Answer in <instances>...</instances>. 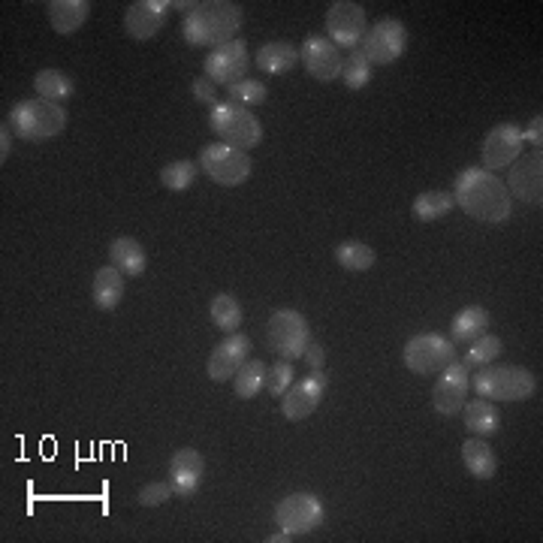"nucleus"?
<instances>
[{
    "instance_id": "nucleus-1",
    "label": "nucleus",
    "mask_w": 543,
    "mask_h": 543,
    "mask_svg": "<svg viewBox=\"0 0 543 543\" xmlns=\"http://www.w3.org/2000/svg\"><path fill=\"white\" fill-rule=\"evenodd\" d=\"M450 194H453L456 206L480 224L498 227L513 215V197H510L507 185L498 175L486 172L483 166L462 169L456 175V185Z\"/></svg>"
},
{
    "instance_id": "nucleus-24",
    "label": "nucleus",
    "mask_w": 543,
    "mask_h": 543,
    "mask_svg": "<svg viewBox=\"0 0 543 543\" xmlns=\"http://www.w3.org/2000/svg\"><path fill=\"white\" fill-rule=\"evenodd\" d=\"M49 13V22L58 34H76L88 16H91V0H52V4L46 7Z\"/></svg>"
},
{
    "instance_id": "nucleus-20",
    "label": "nucleus",
    "mask_w": 543,
    "mask_h": 543,
    "mask_svg": "<svg viewBox=\"0 0 543 543\" xmlns=\"http://www.w3.org/2000/svg\"><path fill=\"white\" fill-rule=\"evenodd\" d=\"M507 191H510V197H516L522 203H531V206L543 203V157H540V151H531L528 157H522L513 166Z\"/></svg>"
},
{
    "instance_id": "nucleus-26",
    "label": "nucleus",
    "mask_w": 543,
    "mask_h": 543,
    "mask_svg": "<svg viewBox=\"0 0 543 543\" xmlns=\"http://www.w3.org/2000/svg\"><path fill=\"white\" fill-rule=\"evenodd\" d=\"M91 296H94V305L100 311H115L124 299V275L115 266H100L94 272Z\"/></svg>"
},
{
    "instance_id": "nucleus-12",
    "label": "nucleus",
    "mask_w": 543,
    "mask_h": 543,
    "mask_svg": "<svg viewBox=\"0 0 543 543\" xmlns=\"http://www.w3.org/2000/svg\"><path fill=\"white\" fill-rule=\"evenodd\" d=\"M326 387H329V381H326L323 369H320V372H308L305 378L293 381V384L287 387V393L281 396V414H284L290 423L308 420V417L320 408V402H323V396H326Z\"/></svg>"
},
{
    "instance_id": "nucleus-21",
    "label": "nucleus",
    "mask_w": 543,
    "mask_h": 543,
    "mask_svg": "<svg viewBox=\"0 0 543 543\" xmlns=\"http://www.w3.org/2000/svg\"><path fill=\"white\" fill-rule=\"evenodd\" d=\"M109 266H115L121 275L127 278H139L145 269H148V254L142 248L139 239L133 236H118L112 245H109Z\"/></svg>"
},
{
    "instance_id": "nucleus-29",
    "label": "nucleus",
    "mask_w": 543,
    "mask_h": 543,
    "mask_svg": "<svg viewBox=\"0 0 543 543\" xmlns=\"http://www.w3.org/2000/svg\"><path fill=\"white\" fill-rule=\"evenodd\" d=\"M335 263L347 272H369L375 263H378V254L375 248H369L366 242H356V239H347V242H338L335 245Z\"/></svg>"
},
{
    "instance_id": "nucleus-16",
    "label": "nucleus",
    "mask_w": 543,
    "mask_h": 543,
    "mask_svg": "<svg viewBox=\"0 0 543 543\" xmlns=\"http://www.w3.org/2000/svg\"><path fill=\"white\" fill-rule=\"evenodd\" d=\"M248 353H251V338L242 335V332H230L209 356L206 362V372L212 381L224 384V381H233L239 375V369L248 362Z\"/></svg>"
},
{
    "instance_id": "nucleus-13",
    "label": "nucleus",
    "mask_w": 543,
    "mask_h": 543,
    "mask_svg": "<svg viewBox=\"0 0 543 543\" xmlns=\"http://www.w3.org/2000/svg\"><path fill=\"white\" fill-rule=\"evenodd\" d=\"M299 61L308 70V76L320 82H335L344 70V55L332 40H326V34H308L299 46Z\"/></svg>"
},
{
    "instance_id": "nucleus-3",
    "label": "nucleus",
    "mask_w": 543,
    "mask_h": 543,
    "mask_svg": "<svg viewBox=\"0 0 543 543\" xmlns=\"http://www.w3.org/2000/svg\"><path fill=\"white\" fill-rule=\"evenodd\" d=\"M7 127L25 139V142H46L55 139L58 133H64L67 127V109L49 100H22L10 109L7 115Z\"/></svg>"
},
{
    "instance_id": "nucleus-19",
    "label": "nucleus",
    "mask_w": 543,
    "mask_h": 543,
    "mask_svg": "<svg viewBox=\"0 0 543 543\" xmlns=\"http://www.w3.org/2000/svg\"><path fill=\"white\" fill-rule=\"evenodd\" d=\"M203 474H206V459L200 450L194 447H181L172 453V462H169V486L175 495L188 498L200 489L203 483Z\"/></svg>"
},
{
    "instance_id": "nucleus-40",
    "label": "nucleus",
    "mask_w": 543,
    "mask_h": 543,
    "mask_svg": "<svg viewBox=\"0 0 543 543\" xmlns=\"http://www.w3.org/2000/svg\"><path fill=\"white\" fill-rule=\"evenodd\" d=\"M522 139H525L528 145H534V151H540V145H543V118H540V115H534L531 124L522 130Z\"/></svg>"
},
{
    "instance_id": "nucleus-10",
    "label": "nucleus",
    "mask_w": 543,
    "mask_h": 543,
    "mask_svg": "<svg viewBox=\"0 0 543 543\" xmlns=\"http://www.w3.org/2000/svg\"><path fill=\"white\" fill-rule=\"evenodd\" d=\"M408 49V28L399 19H381L375 22L366 37H362V55L372 67H387L393 61H399Z\"/></svg>"
},
{
    "instance_id": "nucleus-22",
    "label": "nucleus",
    "mask_w": 543,
    "mask_h": 543,
    "mask_svg": "<svg viewBox=\"0 0 543 543\" xmlns=\"http://www.w3.org/2000/svg\"><path fill=\"white\" fill-rule=\"evenodd\" d=\"M489 311L483 305H465L453 320H450V341L453 344H471L477 341L480 335L489 332Z\"/></svg>"
},
{
    "instance_id": "nucleus-36",
    "label": "nucleus",
    "mask_w": 543,
    "mask_h": 543,
    "mask_svg": "<svg viewBox=\"0 0 543 543\" xmlns=\"http://www.w3.org/2000/svg\"><path fill=\"white\" fill-rule=\"evenodd\" d=\"M227 97L239 106H257V103H266L269 88L260 79H242L236 85H227Z\"/></svg>"
},
{
    "instance_id": "nucleus-42",
    "label": "nucleus",
    "mask_w": 543,
    "mask_h": 543,
    "mask_svg": "<svg viewBox=\"0 0 543 543\" xmlns=\"http://www.w3.org/2000/svg\"><path fill=\"white\" fill-rule=\"evenodd\" d=\"M10 151H13V130L4 124V127H0V163H7Z\"/></svg>"
},
{
    "instance_id": "nucleus-38",
    "label": "nucleus",
    "mask_w": 543,
    "mask_h": 543,
    "mask_svg": "<svg viewBox=\"0 0 543 543\" xmlns=\"http://www.w3.org/2000/svg\"><path fill=\"white\" fill-rule=\"evenodd\" d=\"M172 495H175V492H172L169 483H148V486L139 489V504H142V507H160V504H166Z\"/></svg>"
},
{
    "instance_id": "nucleus-11",
    "label": "nucleus",
    "mask_w": 543,
    "mask_h": 543,
    "mask_svg": "<svg viewBox=\"0 0 543 543\" xmlns=\"http://www.w3.org/2000/svg\"><path fill=\"white\" fill-rule=\"evenodd\" d=\"M323 28H326V40H332L338 49L356 52V46L369 31V19H366V10L353 4V0H335V4L326 10Z\"/></svg>"
},
{
    "instance_id": "nucleus-14",
    "label": "nucleus",
    "mask_w": 543,
    "mask_h": 543,
    "mask_svg": "<svg viewBox=\"0 0 543 543\" xmlns=\"http://www.w3.org/2000/svg\"><path fill=\"white\" fill-rule=\"evenodd\" d=\"M203 76L224 88L242 82L248 76V43L233 40L227 46L212 49V55H206V61H203Z\"/></svg>"
},
{
    "instance_id": "nucleus-27",
    "label": "nucleus",
    "mask_w": 543,
    "mask_h": 543,
    "mask_svg": "<svg viewBox=\"0 0 543 543\" xmlns=\"http://www.w3.org/2000/svg\"><path fill=\"white\" fill-rule=\"evenodd\" d=\"M462 462H465V468L471 471V477H477V480H492L495 471H498V456H495V450H492L483 438H477V435H471V438L462 444Z\"/></svg>"
},
{
    "instance_id": "nucleus-2",
    "label": "nucleus",
    "mask_w": 543,
    "mask_h": 543,
    "mask_svg": "<svg viewBox=\"0 0 543 543\" xmlns=\"http://www.w3.org/2000/svg\"><path fill=\"white\" fill-rule=\"evenodd\" d=\"M245 13L233 0H203V4H191L181 22V34H185L188 46L197 49H218L233 40H239Z\"/></svg>"
},
{
    "instance_id": "nucleus-41",
    "label": "nucleus",
    "mask_w": 543,
    "mask_h": 543,
    "mask_svg": "<svg viewBox=\"0 0 543 543\" xmlns=\"http://www.w3.org/2000/svg\"><path fill=\"white\" fill-rule=\"evenodd\" d=\"M302 359L308 362V369H311V372H320V369H323V362H326V353H323V347H320L317 341H311V344L305 347Z\"/></svg>"
},
{
    "instance_id": "nucleus-34",
    "label": "nucleus",
    "mask_w": 543,
    "mask_h": 543,
    "mask_svg": "<svg viewBox=\"0 0 543 543\" xmlns=\"http://www.w3.org/2000/svg\"><path fill=\"white\" fill-rule=\"evenodd\" d=\"M501 350H504V341L498 335L486 332V335H480L477 341L468 344V353L462 359V366L465 369H483V366H489V362H495L501 356Z\"/></svg>"
},
{
    "instance_id": "nucleus-25",
    "label": "nucleus",
    "mask_w": 543,
    "mask_h": 543,
    "mask_svg": "<svg viewBox=\"0 0 543 543\" xmlns=\"http://www.w3.org/2000/svg\"><path fill=\"white\" fill-rule=\"evenodd\" d=\"M254 64H257L266 76H287V73L299 64V49H296L293 43H287V40H272V43H266V46L257 52Z\"/></svg>"
},
{
    "instance_id": "nucleus-39",
    "label": "nucleus",
    "mask_w": 543,
    "mask_h": 543,
    "mask_svg": "<svg viewBox=\"0 0 543 543\" xmlns=\"http://www.w3.org/2000/svg\"><path fill=\"white\" fill-rule=\"evenodd\" d=\"M191 94H194L200 103H209V106L221 103V100H218V88H215V82H209L206 76H203V79H194V85H191Z\"/></svg>"
},
{
    "instance_id": "nucleus-18",
    "label": "nucleus",
    "mask_w": 543,
    "mask_h": 543,
    "mask_svg": "<svg viewBox=\"0 0 543 543\" xmlns=\"http://www.w3.org/2000/svg\"><path fill=\"white\" fill-rule=\"evenodd\" d=\"M468 369L462 366V362H450V366L441 372L435 390H432V405L441 417H456L462 411V405L468 402Z\"/></svg>"
},
{
    "instance_id": "nucleus-28",
    "label": "nucleus",
    "mask_w": 543,
    "mask_h": 543,
    "mask_svg": "<svg viewBox=\"0 0 543 543\" xmlns=\"http://www.w3.org/2000/svg\"><path fill=\"white\" fill-rule=\"evenodd\" d=\"M34 91H37L40 100H49V103L61 106L76 94V82L64 70H40L34 76Z\"/></svg>"
},
{
    "instance_id": "nucleus-37",
    "label": "nucleus",
    "mask_w": 543,
    "mask_h": 543,
    "mask_svg": "<svg viewBox=\"0 0 543 543\" xmlns=\"http://www.w3.org/2000/svg\"><path fill=\"white\" fill-rule=\"evenodd\" d=\"M293 381H296L293 362H290V359H281V362H275V366L269 369V375H266V390H269L272 396H278V399H281Z\"/></svg>"
},
{
    "instance_id": "nucleus-4",
    "label": "nucleus",
    "mask_w": 543,
    "mask_h": 543,
    "mask_svg": "<svg viewBox=\"0 0 543 543\" xmlns=\"http://www.w3.org/2000/svg\"><path fill=\"white\" fill-rule=\"evenodd\" d=\"M474 393L489 402H525L537 390V378L522 366H483L471 381Z\"/></svg>"
},
{
    "instance_id": "nucleus-17",
    "label": "nucleus",
    "mask_w": 543,
    "mask_h": 543,
    "mask_svg": "<svg viewBox=\"0 0 543 543\" xmlns=\"http://www.w3.org/2000/svg\"><path fill=\"white\" fill-rule=\"evenodd\" d=\"M169 13H172L169 0H136V4L127 7L124 31L133 40H151L163 31V25L169 22Z\"/></svg>"
},
{
    "instance_id": "nucleus-33",
    "label": "nucleus",
    "mask_w": 543,
    "mask_h": 543,
    "mask_svg": "<svg viewBox=\"0 0 543 543\" xmlns=\"http://www.w3.org/2000/svg\"><path fill=\"white\" fill-rule=\"evenodd\" d=\"M266 375H269V366H266V362H260V359L245 362V366L239 369V375L233 378L236 396H239V399H254V396H260L263 387H266Z\"/></svg>"
},
{
    "instance_id": "nucleus-32",
    "label": "nucleus",
    "mask_w": 543,
    "mask_h": 543,
    "mask_svg": "<svg viewBox=\"0 0 543 543\" xmlns=\"http://www.w3.org/2000/svg\"><path fill=\"white\" fill-rule=\"evenodd\" d=\"M456 209V200L450 191H426L414 200V218L423 224H432L444 215H450Z\"/></svg>"
},
{
    "instance_id": "nucleus-9",
    "label": "nucleus",
    "mask_w": 543,
    "mask_h": 543,
    "mask_svg": "<svg viewBox=\"0 0 543 543\" xmlns=\"http://www.w3.org/2000/svg\"><path fill=\"white\" fill-rule=\"evenodd\" d=\"M323 516H326V507L314 492H293L275 504V522L290 537L311 534L314 528H320Z\"/></svg>"
},
{
    "instance_id": "nucleus-8",
    "label": "nucleus",
    "mask_w": 543,
    "mask_h": 543,
    "mask_svg": "<svg viewBox=\"0 0 543 543\" xmlns=\"http://www.w3.org/2000/svg\"><path fill=\"white\" fill-rule=\"evenodd\" d=\"M269 341L281 359H302L305 347L311 344V326L305 314L296 308H278L269 317Z\"/></svg>"
},
{
    "instance_id": "nucleus-7",
    "label": "nucleus",
    "mask_w": 543,
    "mask_h": 543,
    "mask_svg": "<svg viewBox=\"0 0 543 543\" xmlns=\"http://www.w3.org/2000/svg\"><path fill=\"white\" fill-rule=\"evenodd\" d=\"M402 359L414 375H435L456 362V344L441 332H420L405 344Z\"/></svg>"
},
{
    "instance_id": "nucleus-35",
    "label": "nucleus",
    "mask_w": 543,
    "mask_h": 543,
    "mask_svg": "<svg viewBox=\"0 0 543 543\" xmlns=\"http://www.w3.org/2000/svg\"><path fill=\"white\" fill-rule=\"evenodd\" d=\"M341 82H344V88H350V91H362V88L372 82V64L366 61V55H362V52H350V55L344 58Z\"/></svg>"
},
{
    "instance_id": "nucleus-15",
    "label": "nucleus",
    "mask_w": 543,
    "mask_h": 543,
    "mask_svg": "<svg viewBox=\"0 0 543 543\" xmlns=\"http://www.w3.org/2000/svg\"><path fill=\"white\" fill-rule=\"evenodd\" d=\"M522 127L504 121V124H495L483 142V169L486 172H498V169H507L519 160L522 154Z\"/></svg>"
},
{
    "instance_id": "nucleus-31",
    "label": "nucleus",
    "mask_w": 543,
    "mask_h": 543,
    "mask_svg": "<svg viewBox=\"0 0 543 543\" xmlns=\"http://www.w3.org/2000/svg\"><path fill=\"white\" fill-rule=\"evenodd\" d=\"M200 175V163L197 160H172L160 169V185L172 194L188 191Z\"/></svg>"
},
{
    "instance_id": "nucleus-43",
    "label": "nucleus",
    "mask_w": 543,
    "mask_h": 543,
    "mask_svg": "<svg viewBox=\"0 0 543 543\" xmlns=\"http://www.w3.org/2000/svg\"><path fill=\"white\" fill-rule=\"evenodd\" d=\"M290 540V534L287 531H275L272 537H266V543H287Z\"/></svg>"
},
{
    "instance_id": "nucleus-5",
    "label": "nucleus",
    "mask_w": 543,
    "mask_h": 543,
    "mask_svg": "<svg viewBox=\"0 0 543 543\" xmlns=\"http://www.w3.org/2000/svg\"><path fill=\"white\" fill-rule=\"evenodd\" d=\"M209 127L215 130V136L224 142V145H233L239 151H251L263 142V124L260 118L248 109V106H239L233 100L227 103H215L212 112H209Z\"/></svg>"
},
{
    "instance_id": "nucleus-23",
    "label": "nucleus",
    "mask_w": 543,
    "mask_h": 543,
    "mask_svg": "<svg viewBox=\"0 0 543 543\" xmlns=\"http://www.w3.org/2000/svg\"><path fill=\"white\" fill-rule=\"evenodd\" d=\"M462 414H465V426L471 435L477 438H495L501 432V411L495 408V402L489 399H471L462 405Z\"/></svg>"
},
{
    "instance_id": "nucleus-6",
    "label": "nucleus",
    "mask_w": 543,
    "mask_h": 543,
    "mask_svg": "<svg viewBox=\"0 0 543 543\" xmlns=\"http://www.w3.org/2000/svg\"><path fill=\"white\" fill-rule=\"evenodd\" d=\"M200 169L215 181V185H224V188H239L251 178V157L248 151H239L233 145H224V142H212L200 151Z\"/></svg>"
},
{
    "instance_id": "nucleus-30",
    "label": "nucleus",
    "mask_w": 543,
    "mask_h": 543,
    "mask_svg": "<svg viewBox=\"0 0 543 543\" xmlns=\"http://www.w3.org/2000/svg\"><path fill=\"white\" fill-rule=\"evenodd\" d=\"M209 314H212V323L218 329H224L227 335L230 332H239L242 320H245V311H242V302L233 296V293H218L209 305Z\"/></svg>"
}]
</instances>
